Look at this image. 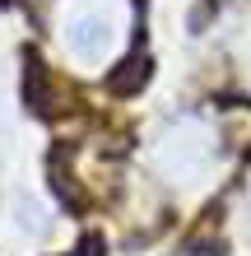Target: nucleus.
Returning a JSON list of instances; mask_svg holds the SVG:
<instances>
[{"instance_id": "1", "label": "nucleus", "mask_w": 251, "mask_h": 256, "mask_svg": "<svg viewBox=\"0 0 251 256\" xmlns=\"http://www.w3.org/2000/svg\"><path fill=\"white\" fill-rule=\"evenodd\" d=\"M112 38H116V24L112 19H98V14L70 24V47H75L84 61H98V56L112 47Z\"/></svg>"}, {"instance_id": "2", "label": "nucleus", "mask_w": 251, "mask_h": 256, "mask_svg": "<svg viewBox=\"0 0 251 256\" xmlns=\"http://www.w3.org/2000/svg\"><path fill=\"white\" fill-rule=\"evenodd\" d=\"M144 84H149V56H130V61H121V66H116V74H112V80H107V88H112V94H135V88H144Z\"/></svg>"}, {"instance_id": "3", "label": "nucleus", "mask_w": 251, "mask_h": 256, "mask_svg": "<svg viewBox=\"0 0 251 256\" xmlns=\"http://www.w3.org/2000/svg\"><path fill=\"white\" fill-rule=\"evenodd\" d=\"M70 256H102V242H98V238H88V242H79Z\"/></svg>"}]
</instances>
